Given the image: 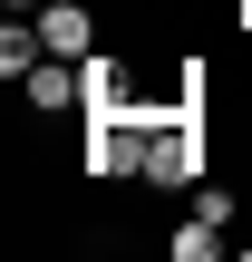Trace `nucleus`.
Instances as JSON below:
<instances>
[{
	"mask_svg": "<svg viewBox=\"0 0 252 262\" xmlns=\"http://www.w3.org/2000/svg\"><path fill=\"white\" fill-rule=\"evenodd\" d=\"M29 19H39L49 58H97V19H87V0H49V10H29Z\"/></svg>",
	"mask_w": 252,
	"mask_h": 262,
	"instance_id": "nucleus-3",
	"label": "nucleus"
},
{
	"mask_svg": "<svg viewBox=\"0 0 252 262\" xmlns=\"http://www.w3.org/2000/svg\"><path fill=\"white\" fill-rule=\"evenodd\" d=\"M146 185H204V126L194 107H146Z\"/></svg>",
	"mask_w": 252,
	"mask_h": 262,
	"instance_id": "nucleus-1",
	"label": "nucleus"
},
{
	"mask_svg": "<svg viewBox=\"0 0 252 262\" xmlns=\"http://www.w3.org/2000/svg\"><path fill=\"white\" fill-rule=\"evenodd\" d=\"M10 10H49V0H10Z\"/></svg>",
	"mask_w": 252,
	"mask_h": 262,
	"instance_id": "nucleus-6",
	"label": "nucleus"
},
{
	"mask_svg": "<svg viewBox=\"0 0 252 262\" xmlns=\"http://www.w3.org/2000/svg\"><path fill=\"white\" fill-rule=\"evenodd\" d=\"M97 185L117 175H146V107H117V117H87V156H78Z\"/></svg>",
	"mask_w": 252,
	"mask_h": 262,
	"instance_id": "nucleus-2",
	"label": "nucleus"
},
{
	"mask_svg": "<svg viewBox=\"0 0 252 262\" xmlns=\"http://www.w3.org/2000/svg\"><path fill=\"white\" fill-rule=\"evenodd\" d=\"M19 97L49 107V117H58V107H87V68H78V58H39V68L19 78Z\"/></svg>",
	"mask_w": 252,
	"mask_h": 262,
	"instance_id": "nucleus-4",
	"label": "nucleus"
},
{
	"mask_svg": "<svg viewBox=\"0 0 252 262\" xmlns=\"http://www.w3.org/2000/svg\"><path fill=\"white\" fill-rule=\"evenodd\" d=\"M214 253H223V224H214V214H194V224L175 233V262H214Z\"/></svg>",
	"mask_w": 252,
	"mask_h": 262,
	"instance_id": "nucleus-5",
	"label": "nucleus"
}]
</instances>
